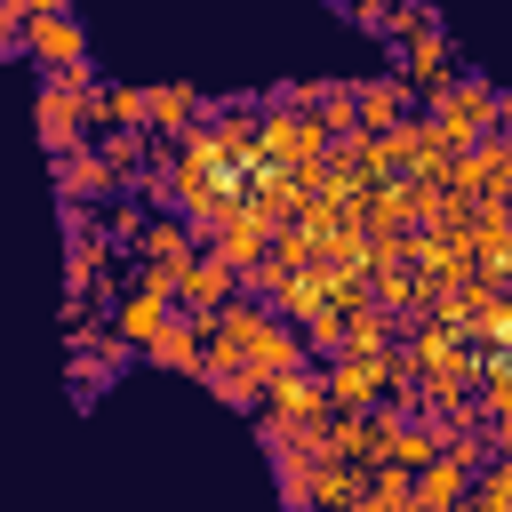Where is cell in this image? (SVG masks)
<instances>
[{"instance_id": "cell-1", "label": "cell", "mask_w": 512, "mask_h": 512, "mask_svg": "<svg viewBox=\"0 0 512 512\" xmlns=\"http://www.w3.org/2000/svg\"><path fill=\"white\" fill-rule=\"evenodd\" d=\"M424 120L440 128V144L448 152H464V144H480L488 128H504V96L488 88V80H472V72H440V80H424Z\"/></svg>"}, {"instance_id": "cell-2", "label": "cell", "mask_w": 512, "mask_h": 512, "mask_svg": "<svg viewBox=\"0 0 512 512\" xmlns=\"http://www.w3.org/2000/svg\"><path fill=\"white\" fill-rule=\"evenodd\" d=\"M88 88H96V64H88V72H48V80H40L32 120H40L48 160H56V152H72V144H88Z\"/></svg>"}, {"instance_id": "cell-3", "label": "cell", "mask_w": 512, "mask_h": 512, "mask_svg": "<svg viewBox=\"0 0 512 512\" xmlns=\"http://www.w3.org/2000/svg\"><path fill=\"white\" fill-rule=\"evenodd\" d=\"M392 64H400V80H408V88H424V80L456 72V64H448V32H440V16H432V8H416V16L392 32Z\"/></svg>"}, {"instance_id": "cell-4", "label": "cell", "mask_w": 512, "mask_h": 512, "mask_svg": "<svg viewBox=\"0 0 512 512\" xmlns=\"http://www.w3.org/2000/svg\"><path fill=\"white\" fill-rule=\"evenodd\" d=\"M40 72H88V40H80V16H24V40H16Z\"/></svg>"}, {"instance_id": "cell-5", "label": "cell", "mask_w": 512, "mask_h": 512, "mask_svg": "<svg viewBox=\"0 0 512 512\" xmlns=\"http://www.w3.org/2000/svg\"><path fill=\"white\" fill-rule=\"evenodd\" d=\"M112 192H120V176H112V160H104L96 144L56 152V200H64V208H104Z\"/></svg>"}, {"instance_id": "cell-6", "label": "cell", "mask_w": 512, "mask_h": 512, "mask_svg": "<svg viewBox=\"0 0 512 512\" xmlns=\"http://www.w3.org/2000/svg\"><path fill=\"white\" fill-rule=\"evenodd\" d=\"M168 320H176V304H168V296H160V288H144V280H136V288H120V296H112V336H120V344H128V352H144V344H152V336H160V328H168Z\"/></svg>"}, {"instance_id": "cell-7", "label": "cell", "mask_w": 512, "mask_h": 512, "mask_svg": "<svg viewBox=\"0 0 512 512\" xmlns=\"http://www.w3.org/2000/svg\"><path fill=\"white\" fill-rule=\"evenodd\" d=\"M232 296H240V272H232V264H216L208 248H192V264L176 272V304L200 320V312H216V304H232Z\"/></svg>"}, {"instance_id": "cell-8", "label": "cell", "mask_w": 512, "mask_h": 512, "mask_svg": "<svg viewBox=\"0 0 512 512\" xmlns=\"http://www.w3.org/2000/svg\"><path fill=\"white\" fill-rule=\"evenodd\" d=\"M464 488H472V464H464V456H448V448H440L432 464H416V472H408L416 512H456V504H464Z\"/></svg>"}, {"instance_id": "cell-9", "label": "cell", "mask_w": 512, "mask_h": 512, "mask_svg": "<svg viewBox=\"0 0 512 512\" xmlns=\"http://www.w3.org/2000/svg\"><path fill=\"white\" fill-rule=\"evenodd\" d=\"M200 120H208V96H192L184 80L144 88V128H152V136H168V144H176V136H192Z\"/></svg>"}, {"instance_id": "cell-10", "label": "cell", "mask_w": 512, "mask_h": 512, "mask_svg": "<svg viewBox=\"0 0 512 512\" xmlns=\"http://www.w3.org/2000/svg\"><path fill=\"white\" fill-rule=\"evenodd\" d=\"M392 120H408V80H400V72L352 80V128H360V136H384Z\"/></svg>"}, {"instance_id": "cell-11", "label": "cell", "mask_w": 512, "mask_h": 512, "mask_svg": "<svg viewBox=\"0 0 512 512\" xmlns=\"http://www.w3.org/2000/svg\"><path fill=\"white\" fill-rule=\"evenodd\" d=\"M112 128H144V88H128V80L88 88V136H112Z\"/></svg>"}, {"instance_id": "cell-12", "label": "cell", "mask_w": 512, "mask_h": 512, "mask_svg": "<svg viewBox=\"0 0 512 512\" xmlns=\"http://www.w3.org/2000/svg\"><path fill=\"white\" fill-rule=\"evenodd\" d=\"M144 352H152L160 368H192V376H200V320H192V312H184V320H168Z\"/></svg>"}, {"instance_id": "cell-13", "label": "cell", "mask_w": 512, "mask_h": 512, "mask_svg": "<svg viewBox=\"0 0 512 512\" xmlns=\"http://www.w3.org/2000/svg\"><path fill=\"white\" fill-rule=\"evenodd\" d=\"M24 16H72V0H24Z\"/></svg>"}, {"instance_id": "cell-14", "label": "cell", "mask_w": 512, "mask_h": 512, "mask_svg": "<svg viewBox=\"0 0 512 512\" xmlns=\"http://www.w3.org/2000/svg\"><path fill=\"white\" fill-rule=\"evenodd\" d=\"M392 8H432V0H392Z\"/></svg>"}]
</instances>
